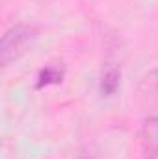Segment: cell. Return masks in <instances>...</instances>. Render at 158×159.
Segmentation results:
<instances>
[{"mask_svg":"<svg viewBox=\"0 0 158 159\" xmlns=\"http://www.w3.org/2000/svg\"><path fill=\"white\" fill-rule=\"evenodd\" d=\"M119 80H121V72L117 69H108L104 72V76L101 80V93L104 96H110L116 93V89L119 87Z\"/></svg>","mask_w":158,"mask_h":159,"instance_id":"obj_4","label":"cell"},{"mask_svg":"<svg viewBox=\"0 0 158 159\" xmlns=\"http://www.w3.org/2000/svg\"><path fill=\"white\" fill-rule=\"evenodd\" d=\"M138 98L145 106H158V69L149 72L138 85Z\"/></svg>","mask_w":158,"mask_h":159,"instance_id":"obj_3","label":"cell"},{"mask_svg":"<svg viewBox=\"0 0 158 159\" xmlns=\"http://www.w3.org/2000/svg\"><path fill=\"white\" fill-rule=\"evenodd\" d=\"M141 159H143V157H141Z\"/></svg>","mask_w":158,"mask_h":159,"instance_id":"obj_6","label":"cell"},{"mask_svg":"<svg viewBox=\"0 0 158 159\" xmlns=\"http://www.w3.org/2000/svg\"><path fill=\"white\" fill-rule=\"evenodd\" d=\"M140 144L143 159H158V117L143 120L140 129Z\"/></svg>","mask_w":158,"mask_h":159,"instance_id":"obj_2","label":"cell"},{"mask_svg":"<svg viewBox=\"0 0 158 159\" xmlns=\"http://www.w3.org/2000/svg\"><path fill=\"white\" fill-rule=\"evenodd\" d=\"M34 39H36V30L30 26H13L11 30H7L0 44L2 65L7 67L11 61L21 57L26 52V48L34 43Z\"/></svg>","mask_w":158,"mask_h":159,"instance_id":"obj_1","label":"cell"},{"mask_svg":"<svg viewBox=\"0 0 158 159\" xmlns=\"http://www.w3.org/2000/svg\"><path fill=\"white\" fill-rule=\"evenodd\" d=\"M62 78H63V72L60 69H56V67H45L39 72V78H37V89L54 85V83H60Z\"/></svg>","mask_w":158,"mask_h":159,"instance_id":"obj_5","label":"cell"}]
</instances>
